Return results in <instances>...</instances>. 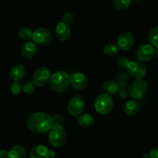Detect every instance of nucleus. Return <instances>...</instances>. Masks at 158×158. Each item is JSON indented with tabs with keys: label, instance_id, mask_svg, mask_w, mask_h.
<instances>
[{
	"label": "nucleus",
	"instance_id": "a878e982",
	"mask_svg": "<svg viewBox=\"0 0 158 158\" xmlns=\"http://www.w3.org/2000/svg\"><path fill=\"white\" fill-rule=\"evenodd\" d=\"M35 86L36 85L34 84L33 81H26L24 85H23V91L28 94H32L35 91Z\"/></svg>",
	"mask_w": 158,
	"mask_h": 158
},
{
	"label": "nucleus",
	"instance_id": "ddd939ff",
	"mask_svg": "<svg viewBox=\"0 0 158 158\" xmlns=\"http://www.w3.org/2000/svg\"><path fill=\"white\" fill-rule=\"evenodd\" d=\"M55 156V152L48 149L44 145L35 146L29 153V158H52Z\"/></svg>",
	"mask_w": 158,
	"mask_h": 158
},
{
	"label": "nucleus",
	"instance_id": "1a4fd4ad",
	"mask_svg": "<svg viewBox=\"0 0 158 158\" xmlns=\"http://www.w3.org/2000/svg\"><path fill=\"white\" fill-rule=\"evenodd\" d=\"M51 77V73L46 66H41L37 68L32 75V81L36 86L43 87L49 83Z\"/></svg>",
	"mask_w": 158,
	"mask_h": 158
},
{
	"label": "nucleus",
	"instance_id": "393cba45",
	"mask_svg": "<svg viewBox=\"0 0 158 158\" xmlns=\"http://www.w3.org/2000/svg\"><path fill=\"white\" fill-rule=\"evenodd\" d=\"M10 91L15 95L19 94L23 91V85L19 81H13L10 85Z\"/></svg>",
	"mask_w": 158,
	"mask_h": 158
},
{
	"label": "nucleus",
	"instance_id": "bb28decb",
	"mask_svg": "<svg viewBox=\"0 0 158 158\" xmlns=\"http://www.w3.org/2000/svg\"><path fill=\"white\" fill-rule=\"evenodd\" d=\"M63 20L67 24H71L74 20V14L71 12H66L63 15Z\"/></svg>",
	"mask_w": 158,
	"mask_h": 158
},
{
	"label": "nucleus",
	"instance_id": "473e14b6",
	"mask_svg": "<svg viewBox=\"0 0 158 158\" xmlns=\"http://www.w3.org/2000/svg\"><path fill=\"white\" fill-rule=\"evenodd\" d=\"M154 54H155V56L158 57V46L154 47Z\"/></svg>",
	"mask_w": 158,
	"mask_h": 158
},
{
	"label": "nucleus",
	"instance_id": "2eb2a0df",
	"mask_svg": "<svg viewBox=\"0 0 158 158\" xmlns=\"http://www.w3.org/2000/svg\"><path fill=\"white\" fill-rule=\"evenodd\" d=\"M26 75V68L22 64H16L11 68L9 77L12 81H21Z\"/></svg>",
	"mask_w": 158,
	"mask_h": 158
},
{
	"label": "nucleus",
	"instance_id": "c756f323",
	"mask_svg": "<svg viewBox=\"0 0 158 158\" xmlns=\"http://www.w3.org/2000/svg\"><path fill=\"white\" fill-rule=\"evenodd\" d=\"M148 158H158V147H155L150 151Z\"/></svg>",
	"mask_w": 158,
	"mask_h": 158
},
{
	"label": "nucleus",
	"instance_id": "dca6fc26",
	"mask_svg": "<svg viewBox=\"0 0 158 158\" xmlns=\"http://www.w3.org/2000/svg\"><path fill=\"white\" fill-rule=\"evenodd\" d=\"M36 44L33 41H26L22 46V55L27 59H31L35 57L37 54Z\"/></svg>",
	"mask_w": 158,
	"mask_h": 158
},
{
	"label": "nucleus",
	"instance_id": "7c9ffc66",
	"mask_svg": "<svg viewBox=\"0 0 158 158\" xmlns=\"http://www.w3.org/2000/svg\"><path fill=\"white\" fill-rule=\"evenodd\" d=\"M119 94H120V96L121 98L125 99L129 94V91H128V89H126L125 88H121L120 89V91H119Z\"/></svg>",
	"mask_w": 158,
	"mask_h": 158
},
{
	"label": "nucleus",
	"instance_id": "20e7f679",
	"mask_svg": "<svg viewBox=\"0 0 158 158\" xmlns=\"http://www.w3.org/2000/svg\"><path fill=\"white\" fill-rule=\"evenodd\" d=\"M114 107V99L110 94L103 93L96 97L94 100V108L100 115H106L110 112Z\"/></svg>",
	"mask_w": 158,
	"mask_h": 158
},
{
	"label": "nucleus",
	"instance_id": "9d476101",
	"mask_svg": "<svg viewBox=\"0 0 158 158\" xmlns=\"http://www.w3.org/2000/svg\"><path fill=\"white\" fill-rule=\"evenodd\" d=\"M155 56L154 47L149 43L140 45L136 50V57L137 60L141 62H148Z\"/></svg>",
	"mask_w": 158,
	"mask_h": 158
},
{
	"label": "nucleus",
	"instance_id": "9b49d317",
	"mask_svg": "<svg viewBox=\"0 0 158 158\" xmlns=\"http://www.w3.org/2000/svg\"><path fill=\"white\" fill-rule=\"evenodd\" d=\"M117 43L120 49L123 51H127L134 46L135 38L132 33L123 32L120 33L117 38Z\"/></svg>",
	"mask_w": 158,
	"mask_h": 158
},
{
	"label": "nucleus",
	"instance_id": "4468645a",
	"mask_svg": "<svg viewBox=\"0 0 158 158\" xmlns=\"http://www.w3.org/2000/svg\"><path fill=\"white\" fill-rule=\"evenodd\" d=\"M55 35L60 41H66L71 36V29L69 25L65 22H60L56 26Z\"/></svg>",
	"mask_w": 158,
	"mask_h": 158
},
{
	"label": "nucleus",
	"instance_id": "2f4dec72",
	"mask_svg": "<svg viewBox=\"0 0 158 158\" xmlns=\"http://www.w3.org/2000/svg\"><path fill=\"white\" fill-rule=\"evenodd\" d=\"M8 152L6 150L2 149L0 150V158H7L8 156Z\"/></svg>",
	"mask_w": 158,
	"mask_h": 158
},
{
	"label": "nucleus",
	"instance_id": "4be33fe9",
	"mask_svg": "<svg viewBox=\"0 0 158 158\" xmlns=\"http://www.w3.org/2000/svg\"><path fill=\"white\" fill-rule=\"evenodd\" d=\"M148 40L154 47L158 46V26L152 28L148 33Z\"/></svg>",
	"mask_w": 158,
	"mask_h": 158
},
{
	"label": "nucleus",
	"instance_id": "7ed1b4c3",
	"mask_svg": "<svg viewBox=\"0 0 158 158\" xmlns=\"http://www.w3.org/2000/svg\"><path fill=\"white\" fill-rule=\"evenodd\" d=\"M49 140L51 145L60 148L66 141V133L64 127L60 124H54L49 131Z\"/></svg>",
	"mask_w": 158,
	"mask_h": 158
},
{
	"label": "nucleus",
	"instance_id": "6ab92c4d",
	"mask_svg": "<svg viewBox=\"0 0 158 158\" xmlns=\"http://www.w3.org/2000/svg\"><path fill=\"white\" fill-rule=\"evenodd\" d=\"M123 109H124L125 113L128 116H134L139 112L140 105L135 99H130L124 104Z\"/></svg>",
	"mask_w": 158,
	"mask_h": 158
},
{
	"label": "nucleus",
	"instance_id": "f257e3e1",
	"mask_svg": "<svg viewBox=\"0 0 158 158\" xmlns=\"http://www.w3.org/2000/svg\"><path fill=\"white\" fill-rule=\"evenodd\" d=\"M54 125L52 117L43 112H37L31 115L26 120V126L30 131L35 133H46Z\"/></svg>",
	"mask_w": 158,
	"mask_h": 158
},
{
	"label": "nucleus",
	"instance_id": "5701e85b",
	"mask_svg": "<svg viewBox=\"0 0 158 158\" xmlns=\"http://www.w3.org/2000/svg\"><path fill=\"white\" fill-rule=\"evenodd\" d=\"M32 31L31 29L28 27H23L19 31V37L21 40L29 41L30 39H32Z\"/></svg>",
	"mask_w": 158,
	"mask_h": 158
},
{
	"label": "nucleus",
	"instance_id": "aec40b11",
	"mask_svg": "<svg viewBox=\"0 0 158 158\" xmlns=\"http://www.w3.org/2000/svg\"><path fill=\"white\" fill-rule=\"evenodd\" d=\"M26 149L20 145L12 147L8 152L7 158H26Z\"/></svg>",
	"mask_w": 158,
	"mask_h": 158
},
{
	"label": "nucleus",
	"instance_id": "c85d7f7f",
	"mask_svg": "<svg viewBox=\"0 0 158 158\" xmlns=\"http://www.w3.org/2000/svg\"><path fill=\"white\" fill-rule=\"evenodd\" d=\"M130 62V60L126 57H121L117 61V64H118L119 67L120 68H125L126 69L128 63Z\"/></svg>",
	"mask_w": 158,
	"mask_h": 158
},
{
	"label": "nucleus",
	"instance_id": "39448f33",
	"mask_svg": "<svg viewBox=\"0 0 158 158\" xmlns=\"http://www.w3.org/2000/svg\"><path fill=\"white\" fill-rule=\"evenodd\" d=\"M148 91V85L143 79H135L128 87L129 95L135 100L142 99Z\"/></svg>",
	"mask_w": 158,
	"mask_h": 158
},
{
	"label": "nucleus",
	"instance_id": "cd10ccee",
	"mask_svg": "<svg viewBox=\"0 0 158 158\" xmlns=\"http://www.w3.org/2000/svg\"><path fill=\"white\" fill-rule=\"evenodd\" d=\"M52 117L54 124H60V125H63V123L64 122V116H62V115L55 114Z\"/></svg>",
	"mask_w": 158,
	"mask_h": 158
},
{
	"label": "nucleus",
	"instance_id": "423d86ee",
	"mask_svg": "<svg viewBox=\"0 0 158 158\" xmlns=\"http://www.w3.org/2000/svg\"><path fill=\"white\" fill-rule=\"evenodd\" d=\"M86 105V102L83 96L75 95L71 98L67 103L68 112L74 117H78L83 113Z\"/></svg>",
	"mask_w": 158,
	"mask_h": 158
},
{
	"label": "nucleus",
	"instance_id": "f3484780",
	"mask_svg": "<svg viewBox=\"0 0 158 158\" xmlns=\"http://www.w3.org/2000/svg\"><path fill=\"white\" fill-rule=\"evenodd\" d=\"M119 85L118 82H117L114 80H111V79H107V80L104 81L103 83V90L106 94H114L119 91Z\"/></svg>",
	"mask_w": 158,
	"mask_h": 158
},
{
	"label": "nucleus",
	"instance_id": "6e6552de",
	"mask_svg": "<svg viewBox=\"0 0 158 158\" xmlns=\"http://www.w3.org/2000/svg\"><path fill=\"white\" fill-rule=\"evenodd\" d=\"M52 37V33L49 29L44 27H40L32 33V41L40 46H46L50 43Z\"/></svg>",
	"mask_w": 158,
	"mask_h": 158
},
{
	"label": "nucleus",
	"instance_id": "412c9836",
	"mask_svg": "<svg viewBox=\"0 0 158 158\" xmlns=\"http://www.w3.org/2000/svg\"><path fill=\"white\" fill-rule=\"evenodd\" d=\"M119 50L120 48H119L117 43H109L103 47V53L108 57H114L117 54H118Z\"/></svg>",
	"mask_w": 158,
	"mask_h": 158
},
{
	"label": "nucleus",
	"instance_id": "f8f14e48",
	"mask_svg": "<svg viewBox=\"0 0 158 158\" xmlns=\"http://www.w3.org/2000/svg\"><path fill=\"white\" fill-rule=\"evenodd\" d=\"M88 79L84 74L75 72L70 76V85L77 91H82L87 87Z\"/></svg>",
	"mask_w": 158,
	"mask_h": 158
},
{
	"label": "nucleus",
	"instance_id": "0eeeda50",
	"mask_svg": "<svg viewBox=\"0 0 158 158\" xmlns=\"http://www.w3.org/2000/svg\"><path fill=\"white\" fill-rule=\"evenodd\" d=\"M127 71L131 77L136 79L143 78L147 74V68L143 62L138 60H130L126 68Z\"/></svg>",
	"mask_w": 158,
	"mask_h": 158
},
{
	"label": "nucleus",
	"instance_id": "f03ea898",
	"mask_svg": "<svg viewBox=\"0 0 158 158\" xmlns=\"http://www.w3.org/2000/svg\"><path fill=\"white\" fill-rule=\"evenodd\" d=\"M70 85V76L64 71H57L51 75L49 87L55 93H62Z\"/></svg>",
	"mask_w": 158,
	"mask_h": 158
},
{
	"label": "nucleus",
	"instance_id": "b1692460",
	"mask_svg": "<svg viewBox=\"0 0 158 158\" xmlns=\"http://www.w3.org/2000/svg\"><path fill=\"white\" fill-rule=\"evenodd\" d=\"M113 4L118 10H124L131 6V0H114Z\"/></svg>",
	"mask_w": 158,
	"mask_h": 158
},
{
	"label": "nucleus",
	"instance_id": "a211bd4d",
	"mask_svg": "<svg viewBox=\"0 0 158 158\" xmlns=\"http://www.w3.org/2000/svg\"><path fill=\"white\" fill-rule=\"evenodd\" d=\"M77 122L84 128H89V127L93 126L95 123V119L92 115L89 114V113H82L78 117H77Z\"/></svg>",
	"mask_w": 158,
	"mask_h": 158
}]
</instances>
